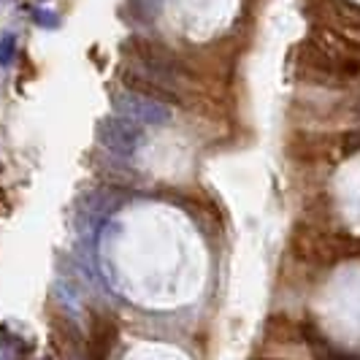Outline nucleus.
<instances>
[{
	"label": "nucleus",
	"mask_w": 360,
	"mask_h": 360,
	"mask_svg": "<svg viewBox=\"0 0 360 360\" xmlns=\"http://www.w3.org/2000/svg\"><path fill=\"white\" fill-rule=\"evenodd\" d=\"M358 117H360V98H358Z\"/></svg>",
	"instance_id": "nucleus-5"
},
{
	"label": "nucleus",
	"mask_w": 360,
	"mask_h": 360,
	"mask_svg": "<svg viewBox=\"0 0 360 360\" xmlns=\"http://www.w3.org/2000/svg\"><path fill=\"white\" fill-rule=\"evenodd\" d=\"M0 360H3V358H0Z\"/></svg>",
	"instance_id": "nucleus-6"
},
{
	"label": "nucleus",
	"mask_w": 360,
	"mask_h": 360,
	"mask_svg": "<svg viewBox=\"0 0 360 360\" xmlns=\"http://www.w3.org/2000/svg\"><path fill=\"white\" fill-rule=\"evenodd\" d=\"M33 22L44 30H57L60 27V17L49 8H33Z\"/></svg>",
	"instance_id": "nucleus-4"
},
{
	"label": "nucleus",
	"mask_w": 360,
	"mask_h": 360,
	"mask_svg": "<svg viewBox=\"0 0 360 360\" xmlns=\"http://www.w3.org/2000/svg\"><path fill=\"white\" fill-rule=\"evenodd\" d=\"M120 111L127 114L133 122H144V125H162V122H168V108L160 106V103H155L152 98H141V95H125L122 101H120Z\"/></svg>",
	"instance_id": "nucleus-2"
},
{
	"label": "nucleus",
	"mask_w": 360,
	"mask_h": 360,
	"mask_svg": "<svg viewBox=\"0 0 360 360\" xmlns=\"http://www.w3.org/2000/svg\"><path fill=\"white\" fill-rule=\"evenodd\" d=\"M141 139V130L130 120H120V117H108L101 122V141L106 149L117 152V155H133V149Z\"/></svg>",
	"instance_id": "nucleus-1"
},
{
	"label": "nucleus",
	"mask_w": 360,
	"mask_h": 360,
	"mask_svg": "<svg viewBox=\"0 0 360 360\" xmlns=\"http://www.w3.org/2000/svg\"><path fill=\"white\" fill-rule=\"evenodd\" d=\"M14 54H17V36L6 33V36L0 38V65H11Z\"/></svg>",
	"instance_id": "nucleus-3"
}]
</instances>
